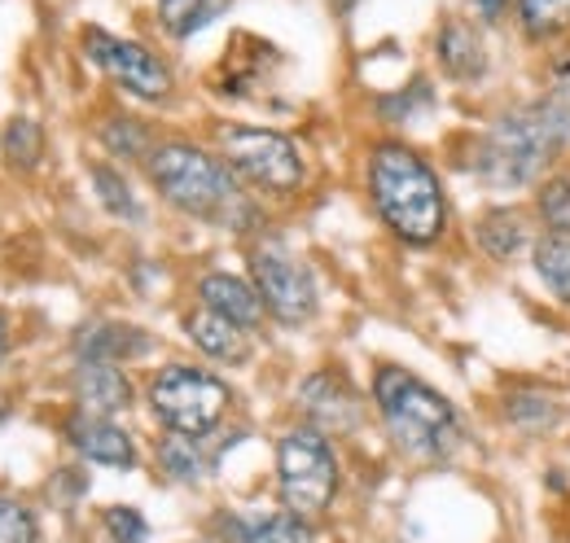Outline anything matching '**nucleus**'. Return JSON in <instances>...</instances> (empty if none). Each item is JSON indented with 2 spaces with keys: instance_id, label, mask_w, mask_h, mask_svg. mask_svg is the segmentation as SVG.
I'll use <instances>...</instances> for the list:
<instances>
[{
  "instance_id": "obj_1",
  "label": "nucleus",
  "mask_w": 570,
  "mask_h": 543,
  "mask_svg": "<svg viewBox=\"0 0 570 543\" xmlns=\"http://www.w3.org/2000/svg\"><path fill=\"white\" fill-rule=\"evenodd\" d=\"M368 198L377 219L404 241L426 250L448 233V198L426 158L404 140L368 149Z\"/></svg>"
},
{
  "instance_id": "obj_2",
  "label": "nucleus",
  "mask_w": 570,
  "mask_h": 543,
  "mask_svg": "<svg viewBox=\"0 0 570 543\" xmlns=\"http://www.w3.org/2000/svg\"><path fill=\"white\" fill-rule=\"evenodd\" d=\"M149 185L158 189V198L194 219H212L233 233H242L246 224H255V206L242 194V180L228 171L224 158L207 154L194 140H163L149 149L145 158Z\"/></svg>"
},
{
  "instance_id": "obj_3",
  "label": "nucleus",
  "mask_w": 570,
  "mask_h": 543,
  "mask_svg": "<svg viewBox=\"0 0 570 543\" xmlns=\"http://www.w3.org/2000/svg\"><path fill=\"white\" fill-rule=\"evenodd\" d=\"M562 154L567 149L553 132L549 115L540 110V101H518V106H504L497 119L474 136L465 171L483 189L513 194V189H535Z\"/></svg>"
},
{
  "instance_id": "obj_4",
  "label": "nucleus",
  "mask_w": 570,
  "mask_h": 543,
  "mask_svg": "<svg viewBox=\"0 0 570 543\" xmlns=\"http://www.w3.org/2000/svg\"><path fill=\"white\" fill-rule=\"evenodd\" d=\"M373 404L391 434V443L409 461H452L465 447V421L448 395H439L430 382H422L409 368H377L373 373Z\"/></svg>"
},
{
  "instance_id": "obj_5",
  "label": "nucleus",
  "mask_w": 570,
  "mask_h": 543,
  "mask_svg": "<svg viewBox=\"0 0 570 543\" xmlns=\"http://www.w3.org/2000/svg\"><path fill=\"white\" fill-rule=\"evenodd\" d=\"M277 491H282L285 513L316 522L321 513H330L334 495H338V456L330 447V438L312 425H294L285 430L277 443Z\"/></svg>"
},
{
  "instance_id": "obj_6",
  "label": "nucleus",
  "mask_w": 570,
  "mask_h": 543,
  "mask_svg": "<svg viewBox=\"0 0 570 543\" xmlns=\"http://www.w3.org/2000/svg\"><path fill=\"white\" fill-rule=\"evenodd\" d=\"M228 404H233V391L224 386V377L194 364H167L149 382V412L167 434L207 438L224 421Z\"/></svg>"
},
{
  "instance_id": "obj_7",
  "label": "nucleus",
  "mask_w": 570,
  "mask_h": 543,
  "mask_svg": "<svg viewBox=\"0 0 570 543\" xmlns=\"http://www.w3.org/2000/svg\"><path fill=\"white\" fill-rule=\"evenodd\" d=\"M215 140H219V158L228 162V171L237 180H246L250 189H259V194L289 198L303 185V176H307L298 145L285 132L250 128V124H228V128H219Z\"/></svg>"
},
{
  "instance_id": "obj_8",
  "label": "nucleus",
  "mask_w": 570,
  "mask_h": 543,
  "mask_svg": "<svg viewBox=\"0 0 570 543\" xmlns=\"http://www.w3.org/2000/svg\"><path fill=\"white\" fill-rule=\"evenodd\" d=\"M250 272H255V289H259V298H264L273 320L294 329V325H307L316 316V307H321L316 276L285 246H259L255 259H250Z\"/></svg>"
},
{
  "instance_id": "obj_9",
  "label": "nucleus",
  "mask_w": 570,
  "mask_h": 543,
  "mask_svg": "<svg viewBox=\"0 0 570 543\" xmlns=\"http://www.w3.org/2000/svg\"><path fill=\"white\" fill-rule=\"evenodd\" d=\"M83 53H88V62L101 75H110L124 92H132L141 101H167L171 97V70H167V62L154 58L137 40H119V36H110L101 27H88L83 31Z\"/></svg>"
},
{
  "instance_id": "obj_10",
  "label": "nucleus",
  "mask_w": 570,
  "mask_h": 543,
  "mask_svg": "<svg viewBox=\"0 0 570 543\" xmlns=\"http://www.w3.org/2000/svg\"><path fill=\"white\" fill-rule=\"evenodd\" d=\"M298 407L307 412V425L321 430V434H352L364 416L360 395L352 391V382L343 373H312L303 386H298Z\"/></svg>"
},
{
  "instance_id": "obj_11",
  "label": "nucleus",
  "mask_w": 570,
  "mask_h": 543,
  "mask_svg": "<svg viewBox=\"0 0 570 543\" xmlns=\"http://www.w3.org/2000/svg\"><path fill=\"white\" fill-rule=\"evenodd\" d=\"M67 438L71 447L92 461V465H106V470H132L137 465V443L128 430H119L110 416H88V412H75L67 421Z\"/></svg>"
},
{
  "instance_id": "obj_12",
  "label": "nucleus",
  "mask_w": 570,
  "mask_h": 543,
  "mask_svg": "<svg viewBox=\"0 0 570 543\" xmlns=\"http://www.w3.org/2000/svg\"><path fill=\"white\" fill-rule=\"evenodd\" d=\"M198 298H203V307H212L215 316H224V320H233L242 329H259L264 316H268L259 289L250 280L233 276V272H207L198 280Z\"/></svg>"
},
{
  "instance_id": "obj_13",
  "label": "nucleus",
  "mask_w": 570,
  "mask_h": 543,
  "mask_svg": "<svg viewBox=\"0 0 570 543\" xmlns=\"http://www.w3.org/2000/svg\"><path fill=\"white\" fill-rule=\"evenodd\" d=\"M434 58H439L443 75L456 79V83H474V79L488 75V45H483L479 27L465 22V18H448V22L439 27V36H434Z\"/></svg>"
},
{
  "instance_id": "obj_14",
  "label": "nucleus",
  "mask_w": 570,
  "mask_h": 543,
  "mask_svg": "<svg viewBox=\"0 0 570 543\" xmlns=\"http://www.w3.org/2000/svg\"><path fill=\"white\" fill-rule=\"evenodd\" d=\"M75 404L88 416H119L132 404V382L124 364H88L79 359L75 368Z\"/></svg>"
},
{
  "instance_id": "obj_15",
  "label": "nucleus",
  "mask_w": 570,
  "mask_h": 543,
  "mask_svg": "<svg viewBox=\"0 0 570 543\" xmlns=\"http://www.w3.org/2000/svg\"><path fill=\"white\" fill-rule=\"evenodd\" d=\"M185 334H189V342H194L203 355H212L219 364H246V355H250L246 329L233 325V320H224V316H215L212 307H194V312L185 316Z\"/></svg>"
},
{
  "instance_id": "obj_16",
  "label": "nucleus",
  "mask_w": 570,
  "mask_h": 543,
  "mask_svg": "<svg viewBox=\"0 0 570 543\" xmlns=\"http://www.w3.org/2000/svg\"><path fill=\"white\" fill-rule=\"evenodd\" d=\"M474 246L492 259V264H513L531 237H527V219L513 210V206H492L474 219Z\"/></svg>"
},
{
  "instance_id": "obj_17",
  "label": "nucleus",
  "mask_w": 570,
  "mask_h": 543,
  "mask_svg": "<svg viewBox=\"0 0 570 543\" xmlns=\"http://www.w3.org/2000/svg\"><path fill=\"white\" fill-rule=\"evenodd\" d=\"M145 351H149V338L137 325L101 320V325L79 334V359H88V364H128V359H137Z\"/></svg>"
},
{
  "instance_id": "obj_18",
  "label": "nucleus",
  "mask_w": 570,
  "mask_h": 543,
  "mask_svg": "<svg viewBox=\"0 0 570 543\" xmlns=\"http://www.w3.org/2000/svg\"><path fill=\"white\" fill-rule=\"evenodd\" d=\"M562 421V404L540 386H509L504 391V425L518 434H549Z\"/></svg>"
},
{
  "instance_id": "obj_19",
  "label": "nucleus",
  "mask_w": 570,
  "mask_h": 543,
  "mask_svg": "<svg viewBox=\"0 0 570 543\" xmlns=\"http://www.w3.org/2000/svg\"><path fill=\"white\" fill-rule=\"evenodd\" d=\"M531 268L540 276V285L562 303L570 307V237L567 233H540L535 241H531Z\"/></svg>"
},
{
  "instance_id": "obj_20",
  "label": "nucleus",
  "mask_w": 570,
  "mask_h": 543,
  "mask_svg": "<svg viewBox=\"0 0 570 543\" xmlns=\"http://www.w3.org/2000/svg\"><path fill=\"white\" fill-rule=\"evenodd\" d=\"M233 543H312V526L294 513H264V517H228Z\"/></svg>"
},
{
  "instance_id": "obj_21",
  "label": "nucleus",
  "mask_w": 570,
  "mask_h": 543,
  "mask_svg": "<svg viewBox=\"0 0 570 543\" xmlns=\"http://www.w3.org/2000/svg\"><path fill=\"white\" fill-rule=\"evenodd\" d=\"M513 13L531 45H558L570 36V0H513Z\"/></svg>"
},
{
  "instance_id": "obj_22",
  "label": "nucleus",
  "mask_w": 570,
  "mask_h": 543,
  "mask_svg": "<svg viewBox=\"0 0 570 543\" xmlns=\"http://www.w3.org/2000/svg\"><path fill=\"white\" fill-rule=\"evenodd\" d=\"M224 9H228V0H158V27L171 40H189V36L207 31Z\"/></svg>"
},
{
  "instance_id": "obj_23",
  "label": "nucleus",
  "mask_w": 570,
  "mask_h": 543,
  "mask_svg": "<svg viewBox=\"0 0 570 543\" xmlns=\"http://www.w3.org/2000/svg\"><path fill=\"white\" fill-rule=\"evenodd\" d=\"M540 110L549 115L553 132L562 140V149H570V49L558 53L549 67H544V88H540Z\"/></svg>"
},
{
  "instance_id": "obj_24",
  "label": "nucleus",
  "mask_w": 570,
  "mask_h": 543,
  "mask_svg": "<svg viewBox=\"0 0 570 543\" xmlns=\"http://www.w3.org/2000/svg\"><path fill=\"white\" fill-rule=\"evenodd\" d=\"M158 465L167 470V477H176V482H203V474H207L203 443L198 438H185V434H167V443L158 447Z\"/></svg>"
},
{
  "instance_id": "obj_25",
  "label": "nucleus",
  "mask_w": 570,
  "mask_h": 543,
  "mask_svg": "<svg viewBox=\"0 0 570 543\" xmlns=\"http://www.w3.org/2000/svg\"><path fill=\"white\" fill-rule=\"evenodd\" d=\"M535 219L549 233H567L570 237V176H544L535 185Z\"/></svg>"
},
{
  "instance_id": "obj_26",
  "label": "nucleus",
  "mask_w": 570,
  "mask_h": 543,
  "mask_svg": "<svg viewBox=\"0 0 570 543\" xmlns=\"http://www.w3.org/2000/svg\"><path fill=\"white\" fill-rule=\"evenodd\" d=\"M101 140H106V149L115 154V158H128V162H137V158H149V128H145L141 119H128V115H119V119H110L106 128H101Z\"/></svg>"
},
{
  "instance_id": "obj_27",
  "label": "nucleus",
  "mask_w": 570,
  "mask_h": 543,
  "mask_svg": "<svg viewBox=\"0 0 570 543\" xmlns=\"http://www.w3.org/2000/svg\"><path fill=\"white\" fill-rule=\"evenodd\" d=\"M92 189H97V198H101V206H106L110 215H119V219H141V206L132 198V185H128L115 167H92Z\"/></svg>"
},
{
  "instance_id": "obj_28",
  "label": "nucleus",
  "mask_w": 570,
  "mask_h": 543,
  "mask_svg": "<svg viewBox=\"0 0 570 543\" xmlns=\"http://www.w3.org/2000/svg\"><path fill=\"white\" fill-rule=\"evenodd\" d=\"M40 154H45V132H40L36 119H13V124L4 128V158H9L13 167L31 171V167L40 162Z\"/></svg>"
},
{
  "instance_id": "obj_29",
  "label": "nucleus",
  "mask_w": 570,
  "mask_h": 543,
  "mask_svg": "<svg viewBox=\"0 0 570 543\" xmlns=\"http://www.w3.org/2000/svg\"><path fill=\"white\" fill-rule=\"evenodd\" d=\"M36 540H40L36 517L18 500H4L0 495V543H36Z\"/></svg>"
},
{
  "instance_id": "obj_30",
  "label": "nucleus",
  "mask_w": 570,
  "mask_h": 543,
  "mask_svg": "<svg viewBox=\"0 0 570 543\" xmlns=\"http://www.w3.org/2000/svg\"><path fill=\"white\" fill-rule=\"evenodd\" d=\"M106 531L115 543H145L149 540V522H145L137 509L119 504V509H106Z\"/></svg>"
},
{
  "instance_id": "obj_31",
  "label": "nucleus",
  "mask_w": 570,
  "mask_h": 543,
  "mask_svg": "<svg viewBox=\"0 0 570 543\" xmlns=\"http://www.w3.org/2000/svg\"><path fill=\"white\" fill-rule=\"evenodd\" d=\"M470 9L479 13V22H488V27H492V22H500V18L513 9V0H470Z\"/></svg>"
},
{
  "instance_id": "obj_32",
  "label": "nucleus",
  "mask_w": 570,
  "mask_h": 543,
  "mask_svg": "<svg viewBox=\"0 0 570 543\" xmlns=\"http://www.w3.org/2000/svg\"><path fill=\"white\" fill-rule=\"evenodd\" d=\"M356 4H360V0H334V9H338V13H352Z\"/></svg>"
},
{
  "instance_id": "obj_33",
  "label": "nucleus",
  "mask_w": 570,
  "mask_h": 543,
  "mask_svg": "<svg viewBox=\"0 0 570 543\" xmlns=\"http://www.w3.org/2000/svg\"><path fill=\"white\" fill-rule=\"evenodd\" d=\"M4 351H9V334H4V320H0V364H4Z\"/></svg>"
},
{
  "instance_id": "obj_34",
  "label": "nucleus",
  "mask_w": 570,
  "mask_h": 543,
  "mask_svg": "<svg viewBox=\"0 0 570 543\" xmlns=\"http://www.w3.org/2000/svg\"><path fill=\"white\" fill-rule=\"evenodd\" d=\"M0 412H4V407H0Z\"/></svg>"
}]
</instances>
